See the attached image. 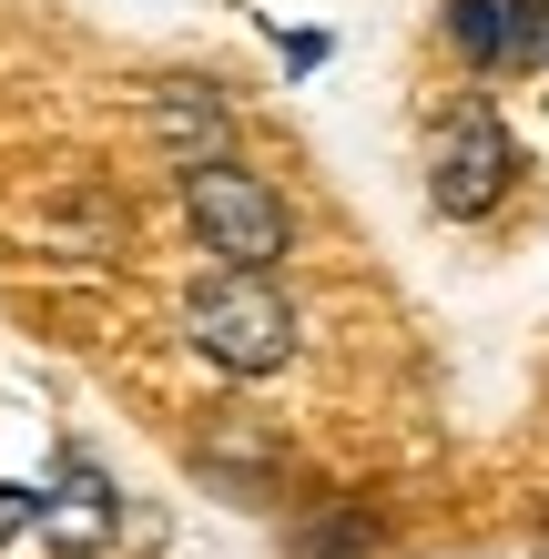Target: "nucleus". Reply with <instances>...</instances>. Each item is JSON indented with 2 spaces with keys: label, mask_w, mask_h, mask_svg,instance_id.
<instances>
[{
  "label": "nucleus",
  "mask_w": 549,
  "mask_h": 559,
  "mask_svg": "<svg viewBox=\"0 0 549 559\" xmlns=\"http://www.w3.org/2000/svg\"><path fill=\"white\" fill-rule=\"evenodd\" d=\"M438 31H447V51H458L468 72H520V31H509V0H447Z\"/></svg>",
  "instance_id": "6e6552de"
},
{
  "label": "nucleus",
  "mask_w": 549,
  "mask_h": 559,
  "mask_svg": "<svg viewBox=\"0 0 549 559\" xmlns=\"http://www.w3.org/2000/svg\"><path fill=\"white\" fill-rule=\"evenodd\" d=\"M285 559H386V519L367 499H326L285 530Z\"/></svg>",
  "instance_id": "0eeeda50"
},
{
  "label": "nucleus",
  "mask_w": 549,
  "mask_h": 559,
  "mask_svg": "<svg viewBox=\"0 0 549 559\" xmlns=\"http://www.w3.org/2000/svg\"><path fill=\"white\" fill-rule=\"evenodd\" d=\"M509 31H520V72H549V0H509Z\"/></svg>",
  "instance_id": "1a4fd4ad"
},
{
  "label": "nucleus",
  "mask_w": 549,
  "mask_h": 559,
  "mask_svg": "<svg viewBox=\"0 0 549 559\" xmlns=\"http://www.w3.org/2000/svg\"><path fill=\"white\" fill-rule=\"evenodd\" d=\"M509 183H520V143H509V122L499 103H447L438 112V133H428V204L447 224H489L509 204Z\"/></svg>",
  "instance_id": "7ed1b4c3"
},
{
  "label": "nucleus",
  "mask_w": 549,
  "mask_h": 559,
  "mask_svg": "<svg viewBox=\"0 0 549 559\" xmlns=\"http://www.w3.org/2000/svg\"><path fill=\"white\" fill-rule=\"evenodd\" d=\"M183 336H193V356L224 367V377H275V367H296L306 316L285 306L275 275H204V285L183 295Z\"/></svg>",
  "instance_id": "f257e3e1"
},
{
  "label": "nucleus",
  "mask_w": 549,
  "mask_h": 559,
  "mask_svg": "<svg viewBox=\"0 0 549 559\" xmlns=\"http://www.w3.org/2000/svg\"><path fill=\"white\" fill-rule=\"evenodd\" d=\"M11 530H31V488H0V539Z\"/></svg>",
  "instance_id": "9b49d317"
},
{
  "label": "nucleus",
  "mask_w": 549,
  "mask_h": 559,
  "mask_svg": "<svg viewBox=\"0 0 549 559\" xmlns=\"http://www.w3.org/2000/svg\"><path fill=\"white\" fill-rule=\"evenodd\" d=\"M183 235L214 254V275H275L296 254V214L265 174L214 163V174H183Z\"/></svg>",
  "instance_id": "f03ea898"
},
{
  "label": "nucleus",
  "mask_w": 549,
  "mask_h": 559,
  "mask_svg": "<svg viewBox=\"0 0 549 559\" xmlns=\"http://www.w3.org/2000/svg\"><path fill=\"white\" fill-rule=\"evenodd\" d=\"M31 530H41L51 559H103L122 539V488L103 478V457H92L82 438L51 448V478L31 488Z\"/></svg>",
  "instance_id": "20e7f679"
},
{
  "label": "nucleus",
  "mask_w": 549,
  "mask_h": 559,
  "mask_svg": "<svg viewBox=\"0 0 549 559\" xmlns=\"http://www.w3.org/2000/svg\"><path fill=\"white\" fill-rule=\"evenodd\" d=\"M143 133H153V153H164L174 174H214V163H235V103H224V82L174 72L143 103Z\"/></svg>",
  "instance_id": "39448f33"
},
{
  "label": "nucleus",
  "mask_w": 549,
  "mask_h": 559,
  "mask_svg": "<svg viewBox=\"0 0 549 559\" xmlns=\"http://www.w3.org/2000/svg\"><path fill=\"white\" fill-rule=\"evenodd\" d=\"M529 559H549V530H539V539H529Z\"/></svg>",
  "instance_id": "f8f14e48"
},
{
  "label": "nucleus",
  "mask_w": 549,
  "mask_h": 559,
  "mask_svg": "<svg viewBox=\"0 0 549 559\" xmlns=\"http://www.w3.org/2000/svg\"><path fill=\"white\" fill-rule=\"evenodd\" d=\"M193 478H204L214 488V499H235V509H265L275 499V448L265 438H254V427H224V438H204V448H193Z\"/></svg>",
  "instance_id": "423d86ee"
},
{
  "label": "nucleus",
  "mask_w": 549,
  "mask_h": 559,
  "mask_svg": "<svg viewBox=\"0 0 549 559\" xmlns=\"http://www.w3.org/2000/svg\"><path fill=\"white\" fill-rule=\"evenodd\" d=\"M275 51H285V72H315V61H326V31H285Z\"/></svg>",
  "instance_id": "9d476101"
}]
</instances>
